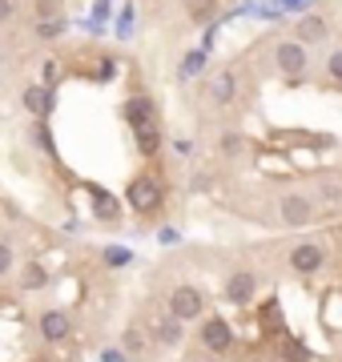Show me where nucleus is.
Listing matches in <instances>:
<instances>
[{
	"mask_svg": "<svg viewBox=\"0 0 342 362\" xmlns=\"http://www.w3.org/2000/svg\"><path fill=\"white\" fill-rule=\"evenodd\" d=\"M206 314V298H201V290H194V286H177L170 294V318H177V322H194V318H201Z\"/></svg>",
	"mask_w": 342,
	"mask_h": 362,
	"instance_id": "1",
	"label": "nucleus"
},
{
	"mask_svg": "<svg viewBox=\"0 0 342 362\" xmlns=\"http://www.w3.org/2000/svg\"><path fill=\"white\" fill-rule=\"evenodd\" d=\"M125 202H129L137 214H153L161 206V185L153 177H133L129 189H125Z\"/></svg>",
	"mask_w": 342,
	"mask_h": 362,
	"instance_id": "2",
	"label": "nucleus"
},
{
	"mask_svg": "<svg viewBox=\"0 0 342 362\" xmlns=\"http://www.w3.org/2000/svg\"><path fill=\"white\" fill-rule=\"evenodd\" d=\"M278 69H282V77H302L306 73V45H298V40H282L274 52Z\"/></svg>",
	"mask_w": 342,
	"mask_h": 362,
	"instance_id": "3",
	"label": "nucleus"
},
{
	"mask_svg": "<svg viewBox=\"0 0 342 362\" xmlns=\"http://www.w3.org/2000/svg\"><path fill=\"white\" fill-rule=\"evenodd\" d=\"M37 330H40V338H45V342H65L69 334H73V318H69L65 310H45L37 318Z\"/></svg>",
	"mask_w": 342,
	"mask_h": 362,
	"instance_id": "4",
	"label": "nucleus"
},
{
	"mask_svg": "<svg viewBox=\"0 0 342 362\" xmlns=\"http://www.w3.org/2000/svg\"><path fill=\"white\" fill-rule=\"evenodd\" d=\"M201 346L213 350V354H222V350L234 346V330H230V322H225V318H206V322H201Z\"/></svg>",
	"mask_w": 342,
	"mask_h": 362,
	"instance_id": "5",
	"label": "nucleus"
},
{
	"mask_svg": "<svg viewBox=\"0 0 342 362\" xmlns=\"http://www.w3.org/2000/svg\"><path fill=\"white\" fill-rule=\"evenodd\" d=\"M258 294V278L250 270H234L225 278V302H234V306H246L250 298Z\"/></svg>",
	"mask_w": 342,
	"mask_h": 362,
	"instance_id": "6",
	"label": "nucleus"
},
{
	"mask_svg": "<svg viewBox=\"0 0 342 362\" xmlns=\"http://www.w3.org/2000/svg\"><path fill=\"white\" fill-rule=\"evenodd\" d=\"M322 262H326V250L314 246V242H302V246L290 254V270L306 278V274H318V270H322Z\"/></svg>",
	"mask_w": 342,
	"mask_h": 362,
	"instance_id": "7",
	"label": "nucleus"
},
{
	"mask_svg": "<svg viewBox=\"0 0 342 362\" xmlns=\"http://www.w3.org/2000/svg\"><path fill=\"white\" fill-rule=\"evenodd\" d=\"M20 101H25V109H28L33 117H37V121H45V117L53 113V105H57V93H53V89H45V85H28Z\"/></svg>",
	"mask_w": 342,
	"mask_h": 362,
	"instance_id": "8",
	"label": "nucleus"
},
{
	"mask_svg": "<svg viewBox=\"0 0 342 362\" xmlns=\"http://www.w3.org/2000/svg\"><path fill=\"white\" fill-rule=\"evenodd\" d=\"M278 214H282V221H286V226H306V221H310V214H314V206H310L306 197L290 194V197H282V202H278Z\"/></svg>",
	"mask_w": 342,
	"mask_h": 362,
	"instance_id": "9",
	"label": "nucleus"
},
{
	"mask_svg": "<svg viewBox=\"0 0 342 362\" xmlns=\"http://www.w3.org/2000/svg\"><path fill=\"white\" fill-rule=\"evenodd\" d=\"M121 117L129 121L133 129H137V125H149V121H153V101H149V97H129V101L121 105Z\"/></svg>",
	"mask_w": 342,
	"mask_h": 362,
	"instance_id": "10",
	"label": "nucleus"
},
{
	"mask_svg": "<svg viewBox=\"0 0 342 362\" xmlns=\"http://www.w3.org/2000/svg\"><path fill=\"white\" fill-rule=\"evenodd\" d=\"M314 40H326V21L322 16H302L298 21V45H314Z\"/></svg>",
	"mask_w": 342,
	"mask_h": 362,
	"instance_id": "11",
	"label": "nucleus"
},
{
	"mask_svg": "<svg viewBox=\"0 0 342 362\" xmlns=\"http://www.w3.org/2000/svg\"><path fill=\"white\" fill-rule=\"evenodd\" d=\"M137 149H141L145 157H153L161 149V133H158V121H149V125H137Z\"/></svg>",
	"mask_w": 342,
	"mask_h": 362,
	"instance_id": "12",
	"label": "nucleus"
},
{
	"mask_svg": "<svg viewBox=\"0 0 342 362\" xmlns=\"http://www.w3.org/2000/svg\"><path fill=\"white\" fill-rule=\"evenodd\" d=\"M49 286V270L45 266H25L20 270V290H45Z\"/></svg>",
	"mask_w": 342,
	"mask_h": 362,
	"instance_id": "13",
	"label": "nucleus"
},
{
	"mask_svg": "<svg viewBox=\"0 0 342 362\" xmlns=\"http://www.w3.org/2000/svg\"><path fill=\"white\" fill-rule=\"evenodd\" d=\"M234 89H237V81H234V73H218V77H213V101L218 105H225L230 101V97H234Z\"/></svg>",
	"mask_w": 342,
	"mask_h": 362,
	"instance_id": "14",
	"label": "nucleus"
},
{
	"mask_svg": "<svg viewBox=\"0 0 342 362\" xmlns=\"http://www.w3.org/2000/svg\"><path fill=\"white\" fill-rule=\"evenodd\" d=\"M93 209H97V218H117L121 214V206H117V197H109V194H101V189H93Z\"/></svg>",
	"mask_w": 342,
	"mask_h": 362,
	"instance_id": "15",
	"label": "nucleus"
},
{
	"mask_svg": "<svg viewBox=\"0 0 342 362\" xmlns=\"http://www.w3.org/2000/svg\"><path fill=\"white\" fill-rule=\"evenodd\" d=\"M158 342H165V346H177V342H182V322H177V318H165V322H158Z\"/></svg>",
	"mask_w": 342,
	"mask_h": 362,
	"instance_id": "16",
	"label": "nucleus"
},
{
	"mask_svg": "<svg viewBox=\"0 0 342 362\" xmlns=\"http://www.w3.org/2000/svg\"><path fill=\"white\" fill-rule=\"evenodd\" d=\"M65 16H53V21H37V37L40 40H57L61 33H65Z\"/></svg>",
	"mask_w": 342,
	"mask_h": 362,
	"instance_id": "17",
	"label": "nucleus"
},
{
	"mask_svg": "<svg viewBox=\"0 0 342 362\" xmlns=\"http://www.w3.org/2000/svg\"><path fill=\"white\" fill-rule=\"evenodd\" d=\"M33 141H37V149H45V153H53V149H57V145H53V129H49L45 121L33 125Z\"/></svg>",
	"mask_w": 342,
	"mask_h": 362,
	"instance_id": "18",
	"label": "nucleus"
},
{
	"mask_svg": "<svg viewBox=\"0 0 342 362\" xmlns=\"http://www.w3.org/2000/svg\"><path fill=\"white\" fill-rule=\"evenodd\" d=\"M129 262H133V250H125V246H109L105 250V266H113V270L129 266Z\"/></svg>",
	"mask_w": 342,
	"mask_h": 362,
	"instance_id": "19",
	"label": "nucleus"
},
{
	"mask_svg": "<svg viewBox=\"0 0 342 362\" xmlns=\"http://www.w3.org/2000/svg\"><path fill=\"white\" fill-rule=\"evenodd\" d=\"M57 81H61V69H57V61H45V65H40V85H45V89H53Z\"/></svg>",
	"mask_w": 342,
	"mask_h": 362,
	"instance_id": "20",
	"label": "nucleus"
},
{
	"mask_svg": "<svg viewBox=\"0 0 342 362\" xmlns=\"http://www.w3.org/2000/svg\"><path fill=\"white\" fill-rule=\"evenodd\" d=\"M37 16H40V21H53V16H61V0H37Z\"/></svg>",
	"mask_w": 342,
	"mask_h": 362,
	"instance_id": "21",
	"label": "nucleus"
},
{
	"mask_svg": "<svg viewBox=\"0 0 342 362\" xmlns=\"http://www.w3.org/2000/svg\"><path fill=\"white\" fill-rule=\"evenodd\" d=\"M201 65H206V52H189V57H185V65H182V77H194Z\"/></svg>",
	"mask_w": 342,
	"mask_h": 362,
	"instance_id": "22",
	"label": "nucleus"
},
{
	"mask_svg": "<svg viewBox=\"0 0 342 362\" xmlns=\"http://www.w3.org/2000/svg\"><path fill=\"white\" fill-rule=\"evenodd\" d=\"M13 266H16V254H13L8 246H4V242H0V278H4V274L13 270Z\"/></svg>",
	"mask_w": 342,
	"mask_h": 362,
	"instance_id": "23",
	"label": "nucleus"
},
{
	"mask_svg": "<svg viewBox=\"0 0 342 362\" xmlns=\"http://www.w3.org/2000/svg\"><path fill=\"white\" fill-rule=\"evenodd\" d=\"M326 73H330L334 81H342V49H334V52H330V61H326Z\"/></svg>",
	"mask_w": 342,
	"mask_h": 362,
	"instance_id": "24",
	"label": "nucleus"
},
{
	"mask_svg": "<svg viewBox=\"0 0 342 362\" xmlns=\"http://www.w3.org/2000/svg\"><path fill=\"white\" fill-rule=\"evenodd\" d=\"M117 77V61H113V57H105V61H101V69H97V81H113Z\"/></svg>",
	"mask_w": 342,
	"mask_h": 362,
	"instance_id": "25",
	"label": "nucleus"
},
{
	"mask_svg": "<svg viewBox=\"0 0 342 362\" xmlns=\"http://www.w3.org/2000/svg\"><path fill=\"white\" fill-rule=\"evenodd\" d=\"M13 13H16L13 0H0V25H8V21H13Z\"/></svg>",
	"mask_w": 342,
	"mask_h": 362,
	"instance_id": "26",
	"label": "nucleus"
},
{
	"mask_svg": "<svg viewBox=\"0 0 342 362\" xmlns=\"http://www.w3.org/2000/svg\"><path fill=\"white\" fill-rule=\"evenodd\" d=\"M222 149H225V153H237V149H242V137H234V133L222 137Z\"/></svg>",
	"mask_w": 342,
	"mask_h": 362,
	"instance_id": "27",
	"label": "nucleus"
},
{
	"mask_svg": "<svg viewBox=\"0 0 342 362\" xmlns=\"http://www.w3.org/2000/svg\"><path fill=\"white\" fill-rule=\"evenodd\" d=\"M101 362H125V354L113 350V346H105V350H101Z\"/></svg>",
	"mask_w": 342,
	"mask_h": 362,
	"instance_id": "28",
	"label": "nucleus"
},
{
	"mask_svg": "<svg viewBox=\"0 0 342 362\" xmlns=\"http://www.w3.org/2000/svg\"><path fill=\"white\" fill-rule=\"evenodd\" d=\"M158 242H161V246H173V242H177V230H161Z\"/></svg>",
	"mask_w": 342,
	"mask_h": 362,
	"instance_id": "29",
	"label": "nucleus"
},
{
	"mask_svg": "<svg viewBox=\"0 0 342 362\" xmlns=\"http://www.w3.org/2000/svg\"><path fill=\"white\" fill-rule=\"evenodd\" d=\"M0 69H4V52H0Z\"/></svg>",
	"mask_w": 342,
	"mask_h": 362,
	"instance_id": "30",
	"label": "nucleus"
},
{
	"mask_svg": "<svg viewBox=\"0 0 342 362\" xmlns=\"http://www.w3.org/2000/svg\"><path fill=\"white\" fill-rule=\"evenodd\" d=\"M206 362H218V358H206Z\"/></svg>",
	"mask_w": 342,
	"mask_h": 362,
	"instance_id": "31",
	"label": "nucleus"
}]
</instances>
